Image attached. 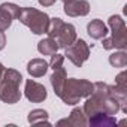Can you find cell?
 <instances>
[{"instance_id":"1","label":"cell","mask_w":127,"mask_h":127,"mask_svg":"<svg viewBox=\"0 0 127 127\" xmlns=\"http://www.w3.org/2000/svg\"><path fill=\"white\" fill-rule=\"evenodd\" d=\"M85 99L87 100L84 103L82 111L87 117H90L93 114H97V112H105V114H109V115H115L117 112L121 111L118 100L112 94L111 85H108L105 82H96L93 93Z\"/></svg>"},{"instance_id":"10","label":"cell","mask_w":127,"mask_h":127,"mask_svg":"<svg viewBox=\"0 0 127 127\" xmlns=\"http://www.w3.org/2000/svg\"><path fill=\"white\" fill-rule=\"evenodd\" d=\"M90 9L91 8L87 0H70L64 3V14L67 17H85Z\"/></svg>"},{"instance_id":"22","label":"cell","mask_w":127,"mask_h":127,"mask_svg":"<svg viewBox=\"0 0 127 127\" xmlns=\"http://www.w3.org/2000/svg\"><path fill=\"white\" fill-rule=\"evenodd\" d=\"M39 2V5H42V6H52L57 0H37Z\"/></svg>"},{"instance_id":"15","label":"cell","mask_w":127,"mask_h":127,"mask_svg":"<svg viewBox=\"0 0 127 127\" xmlns=\"http://www.w3.org/2000/svg\"><path fill=\"white\" fill-rule=\"evenodd\" d=\"M60 48H58V43L55 42V39H52V37H46V39H42V40H39V43H37V51L42 54V55H52V54H55L57 51H58Z\"/></svg>"},{"instance_id":"9","label":"cell","mask_w":127,"mask_h":127,"mask_svg":"<svg viewBox=\"0 0 127 127\" xmlns=\"http://www.w3.org/2000/svg\"><path fill=\"white\" fill-rule=\"evenodd\" d=\"M24 94H26L27 100L32 102V103H42V102L48 97L46 88H45L42 84H39V82H36V81H33V79H27V81H26Z\"/></svg>"},{"instance_id":"11","label":"cell","mask_w":127,"mask_h":127,"mask_svg":"<svg viewBox=\"0 0 127 127\" xmlns=\"http://www.w3.org/2000/svg\"><path fill=\"white\" fill-rule=\"evenodd\" d=\"M57 126H70V127H84L87 126V115L81 108H73L69 118L57 121Z\"/></svg>"},{"instance_id":"14","label":"cell","mask_w":127,"mask_h":127,"mask_svg":"<svg viewBox=\"0 0 127 127\" xmlns=\"http://www.w3.org/2000/svg\"><path fill=\"white\" fill-rule=\"evenodd\" d=\"M48 63L43 60V58H32L29 63H27V72L30 76L33 78H40L46 73L48 70Z\"/></svg>"},{"instance_id":"13","label":"cell","mask_w":127,"mask_h":127,"mask_svg":"<svg viewBox=\"0 0 127 127\" xmlns=\"http://www.w3.org/2000/svg\"><path fill=\"white\" fill-rule=\"evenodd\" d=\"M87 124L96 126V127H111V126L117 124V120H115L114 115H109V114H105V112H97V114H93V115L88 117Z\"/></svg>"},{"instance_id":"23","label":"cell","mask_w":127,"mask_h":127,"mask_svg":"<svg viewBox=\"0 0 127 127\" xmlns=\"http://www.w3.org/2000/svg\"><path fill=\"white\" fill-rule=\"evenodd\" d=\"M3 73H5V66L0 63V79H2V76H3Z\"/></svg>"},{"instance_id":"6","label":"cell","mask_w":127,"mask_h":127,"mask_svg":"<svg viewBox=\"0 0 127 127\" xmlns=\"http://www.w3.org/2000/svg\"><path fill=\"white\" fill-rule=\"evenodd\" d=\"M64 49V57L70 60L76 67H81L90 57V46L84 39H76L72 45H69Z\"/></svg>"},{"instance_id":"20","label":"cell","mask_w":127,"mask_h":127,"mask_svg":"<svg viewBox=\"0 0 127 127\" xmlns=\"http://www.w3.org/2000/svg\"><path fill=\"white\" fill-rule=\"evenodd\" d=\"M63 61H64V55L55 52V54L51 55V60H49V63H48V66H49L52 70H55V69H58V67L63 66Z\"/></svg>"},{"instance_id":"12","label":"cell","mask_w":127,"mask_h":127,"mask_svg":"<svg viewBox=\"0 0 127 127\" xmlns=\"http://www.w3.org/2000/svg\"><path fill=\"white\" fill-rule=\"evenodd\" d=\"M87 33H88V36L91 37V39H96V40H99V39H103V37H106V34L109 33L108 32V27H106V24L102 21V20H91L90 23H88V26H87Z\"/></svg>"},{"instance_id":"4","label":"cell","mask_w":127,"mask_h":127,"mask_svg":"<svg viewBox=\"0 0 127 127\" xmlns=\"http://www.w3.org/2000/svg\"><path fill=\"white\" fill-rule=\"evenodd\" d=\"M108 24L111 27L112 36L103 37V40H102L103 48L108 51H111V49H123L124 51L127 48V27H126L123 17L112 15V17H109Z\"/></svg>"},{"instance_id":"24","label":"cell","mask_w":127,"mask_h":127,"mask_svg":"<svg viewBox=\"0 0 127 127\" xmlns=\"http://www.w3.org/2000/svg\"><path fill=\"white\" fill-rule=\"evenodd\" d=\"M66 2H70V0H63V3H66Z\"/></svg>"},{"instance_id":"2","label":"cell","mask_w":127,"mask_h":127,"mask_svg":"<svg viewBox=\"0 0 127 127\" xmlns=\"http://www.w3.org/2000/svg\"><path fill=\"white\" fill-rule=\"evenodd\" d=\"M94 90V84L87 79L66 78L58 93V97L66 105H76L82 99L88 97Z\"/></svg>"},{"instance_id":"18","label":"cell","mask_w":127,"mask_h":127,"mask_svg":"<svg viewBox=\"0 0 127 127\" xmlns=\"http://www.w3.org/2000/svg\"><path fill=\"white\" fill-rule=\"evenodd\" d=\"M27 121L30 124H48L49 126L48 112L45 109H33V111H30V114L27 117Z\"/></svg>"},{"instance_id":"19","label":"cell","mask_w":127,"mask_h":127,"mask_svg":"<svg viewBox=\"0 0 127 127\" xmlns=\"http://www.w3.org/2000/svg\"><path fill=\"white\" fill-rule=\"evenodd\" d=\"M117 90H121V91H127V73L126 70L120 72L115 78V85H114Z\"/></svg>"},{"instance_id":"17","label":"cell","mask_w":127,"mask_h":127,"mask_svg":"<svg viewBox=\"0 0 127 127\" xmlns=\"http://www.w3.org/2000/svg\"><path fill=\"white\" fill-rule=\"evenodd\" d=\"M109 64L112 67H117V69H124L127 66V54L123 49L112 52L109 55Z\"/></svg>"},{"instance_id":"8","label":"cell","mask_w":127,"mask_h":127,"mask_svg":"<svg viewBox=\"0 0 127 127\" xmlns=\"http://www.w3.org/2000/svg\"><path fill=\"white\" fill-rule=\"evenodd\" d=\"M21 8L15 3H2L0 5V30L5 32L11 27L12 21L18 18Z\"/></svg>"},{"instance_id":"16","label":"cell","mask_w":127,"mask_h":127,"mask_svg":"<svg viewBox=\"0 0 127 127\" xmlns=\"http://www.w3.org/2000/svg\"><path fill=\"white\" fill-rule=\"evenodd\" d=\"M67 78V75H66V70H64V67H58V69H55L54 70V73L51 75V78H49V81H51V85H52V88H54V93L58 96V93H60V90H61V85H63V82H64V79Z\"/></svg>"},{"instance_id":"7","label":"cell","mask_w":127,"mask_h":127,"mask_svg":"<svg viewBox=\"0 0 127 127\" xmlns=\"http://www.w3.org/2000/svg\"><path fill=\"white\" fill-rule=\"evenodd\" d=\"M55 42L58 43V48H67L69 45H72L78 37H76V29L73 24L70 23H64L60 26L57 34H55Z\"/></svg>"},{"instance_id":"21","label":"cell","mask_w":127,"mask_h":127,"mask_svg":"<svg viewBox=\"0 0 127 127\" xmlns=\"http://www.w3.org/2000/svg\"><path fill=\"white\" fill-rule=\"evenodd\" d=\"M5 46H6V36H5V33L2 30H0V51H2Z\"/></svg>"},{"instance_id":"5","label":"cell","mask_w":127,"mask_h":127,"mask_svg":"<svg viewBox=\"0 0 127 127\" xmlns=\"http://www.w3.org/2000/svg\"><path fill=\"white\" fill-rule=\"evenodd\" d=\"M20 23L27 26L32 33L34 34H45L49 26V17L48 14L36 9V8H21L18 15Z\"/></svg>"},{"instance_id":"3","label":"cell","mask_w":127,"mask_h":127,"mask_svg":"<svg viewBox=\"0 0 127 127\" xmlns=\"http://www.w3.org/2000/svg\"><path fill=\"white\" fill-rule=\"evenodd\" d=\"M23 82V75L15 69H5V73L0 79V100L15 105L21 99L20 84Z\"/></svg>"}]
</instances>
